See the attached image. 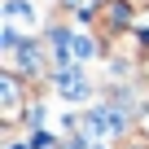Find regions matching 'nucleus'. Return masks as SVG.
Returning a JSON list of instances; mask_svg holds the SVG:
<instances>
[{
  "label": "nucleus",
  "mask_w": 149,
  "mask_h": 149,
  "mask_svg": "<svg viewBox=\"0 0 149 149\" xmlns=\"http://www.w3.org/2000/svg\"><path fill=\"white\" fill-rule=\"evenodd\" d=\"M5 114H18V88H13V79H5Z\"/></svg>",
  "instance_id": "obj_3"
},
{
  "label": "nucleus",
  "mask_w": 149,
  "mask_h": 149,
  "mask_svg": "<svg viewBox=\"0 0 149 149\" xmlns=\"http://www.w3.org/2000/svg\"><path fill=\"white\" fill-rule=\"evenodd\" d=\"M84 132H88V136H105V132H123V114H118V110H105V105H101V110H92V114H88Z\"/></svg>",
  "instance_id": "obj_1"
},
{
  "label": "nucleus",
  "mask_w": 149,
  "mask_h": 149,
  "mask_svg": "<svg viewBox=\"0 0 149 149\" xmlns=\"http://www.w3.org/2000/svg\"><path fill=\"white\" fill-rule=\"evenodd\" d=\"M61 92H66L70 101H84V97H88V84L79 79V74H61Z\"/></svg>",
  "instance_id": "obj_2"
}]
</instances>
